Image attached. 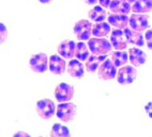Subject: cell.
<instances>
[{
    "mask_svg": "<svg viewBox=\"0 0 152 137\" xmlns=\"http://www.w3.org/2000/svg\"><path fill=\"white\" fill-rule=\"evenodd\" d=\"M129 60H130L132 66L136 68L144 65L147 60V55L139 47H133V48L129 49Z\"/></svg>",
    "mask_w": 152,
    "mask_h": 137,
    "instance_id": "4fadbf2b",
    "label": "cell"
},
{
    "mask_svg": "<svg viewBox=\"0 0 152 137\" xmlns=\"http://www.w3.org/2000/svg\"><path fill=\"white\" fill-rule=\"evenodd\" d=\"M88 47L94 55H106L111 50L110 41L105 38H90L88 40Z\"/></svg>",
    "mask_w": 152,
    "mask_h": 137,
    "instance_id": "6da1fadb",
    "label": "cell"
},
{
    "mask_svg": "<svg viewBox=\"0 0 152 137\" xmlns=\"http://www.w3.org/2000/svg\"><path fill=\"white\" fill-rule=\"evenodd\" d=\"M109 10L112 13H120V15H127L132 10L130 3L126 0H111L109 4Z\"/></svg>",
    "mask_w": 152,
    "mask_h": 137,
    "instance_id": "9a60e30c",
    "label": "cell"
},
{
    "mask_svg": "<svg viewBox=\"0 0 152 137\" xmlns=\"http://www.w3.org/2000/svg\"><path fill=\"white\" fill-rule=\"evenodd\" d=\"M66 72L69 74V76H72V78H82L84 76V73H85V68L84 65L81 63V60H77V58H72L71 61L67 65V70Z\"/></svg>",
    "mask_w": 152,
    "mask_h": 137,
    "instance_id": "2e32d148",
    "label": "cell"
},
{
    "mask_svg": "<svg viewBox=\"0 0 152 137\" xmlns=\"http://www.w3.org/2000/svg\"><path fill=\"white\" fill-rule=\"evenodd\" d=\"M89 47L85 42L81 41L79 43H77V46H76V54L75 56L77 57V60H81V61H85L88 60L89 55Z\"/></svg>",
    "mask_w": 152,
    "mask_h": 137,
    "instance_id": "cb8c5ba5",
    "label": "cell"
},
{
    "mask_svg": "<svg viewBox=\"0 0 152 137\" xmlns=\"http://www.w3.org/2000/svg\"><path fill=\"white\" fill-rule=\"evenodd\" d=\"M116 78L121 85H129L133 83L137 78L136 68L134 66H124L118 71Z\"/></svg>",
    "mask_w": 152,
    "mask_h": 137,
    "instance_id": "8992f818",
    "label": "cell"
},
{
    "mask_svg": "<svg viewBox=\"0 0 152 137\" xmlns=\"http://www.w3.org/2000/svg\"><path fill=\"white\" fill-rule=\"evenodd\" d=\"M51 1H52V0H39V2H41V3H43V4L50 3Z\"/></svg>",
    "mask_w": 152,
    "mask_h": 137,
    "instance_id": "f546056e",
    "label": "cell"
},
{
    "mask_svg": "<svg viewBox=\"0 0 152 137\" xmlns=\"http://www.w3.org/2000/svg\"><path fill=\"white\" fill-rule=\"evenodd\" d=\"M92 24L88 20H80L75 24L74 33L80 41L89 40L92 35Z\"/></svg>",
    "mask_w": 152,
    "mask_h": 137,
    "instance_id": "5b68a950",
    "label": "cell"
},
{
    "mask_svg": "<svg viewBox=\"0 0 152 137\" xmlns=\"http://www.w3.org/2000/svg\"><path fill=\"white\" fill-rule=\"evenodd\" d=\"M145 40H146V44L150 50H152V29H149L145 33Z\"/></svg>",
    "mask_w": 152,
    "mask_h": 137,
    "instance_id": "484cf974",
    "label": "cell"
},
{
    "mask_svg": "<svg viewBox=\"0 0 152 137\" xmlns=\"http://www.w3.org/2000/svg\"><path fill=\"white\" fill-rule=\"evenodd\" d=\"M36 110L41 119L48 120L56 114L55 103L48 98L40 99L36 105Z\"/></svg>",
    "mask_w": 152,
    "mask_h": 137,
    "instance_id": "3957f363",
    "label": "cell"
},
{
    "mask_svg": "<svg viewBox=\"0 0 152 137\" xmlns=\"http://www.w3.org/2000/svg\"><path fill=\"white\" fill-rule=\"evenodd\" d=\"M98 0H85V2L89 5H93V4H96Z\"/></svg>",
    "mask_w": 152,
    "mask_h": 137,
    "instance_id": "f1b7e54d",
    "label": "cell"
},
{
    "mask_svg": "<svg viewBox=\"0 0 152 137\" xmlns=\"http://www.w3.org/2000/svg\"><path fill=\"white\" fill-rule=\"evenodd\" d=\"M111 61L116 68H121L128 63L129 54L124 50H116L111 52Z\"/></svg>",
    "mask_w": 152,
    "mask_h": 137,
    "instance_id": "44dd1931",
    "label": "cell"
},
{
    "mask_svg": "<svg viewBox=\"0 0 152 137\" xmlns=\"http://www.w3.org/2000/svg\"><path fill=\"white\" fill-rule=\"evenodd\" d=\"M116 74H118L116 67L113 65L111 60H108V58H106L98 68V77L104 81L114 79L116 77Z\"/></svg>",
    "mask_w": 152,
    "mask_h": 137,
    "instance_id": "ba28073f",
    "label": "cell"
},
{
    "mask_svg": "<svg viewBox=\"0 0 152 137\" xmlns=\"http://www.w3.org/2000/svg\"><path fill=\"white\" fill-rule=\"evenodd\" d=\"M124 33L129 44H133L137 47H142L144 45V38L141 32H137L131 28H126L124 29Z\"/></svg>",
    "mask_w": 152,
    "mask_h": 137,
    "instance_id": "5bb4252c",
    "label": "cell"
},
{
    "mask_svg": "<svg viewBox=\"0 0 152 137\" xmlns=\"http://www.w3.org/2000/svg\"><path fill=\"white\" fill-rule=\"evenodd\" d=\"M75 94V88L67 83H60L56 86L54 96L58 102H67L71 101Z\"/></svg>",
    "mask_w": 152,
    "mask_h": 137,
    "instance_id": "52a82bcc",
    "label": "cell"
},
{
    "mask_svg": "<svg viewBox=\"0 0 152 137\" xmlns=\"http://www.w3.org/2000/svg\"><path fill=\"white\" fill-rule=\"evenodd\" d=\"M109 32H110V25L105 22L96 23L92 28L93 36L97 38H103L109 34Z\"/></svg>",
    "mask_w": 152,
    "mask_h": 137,
    "instance_id": "ffe728a7",
    "label": "cell"
},
{
    "mask_svg": "<svg viewBox=\"0 0 152 137\" xmlns=\"http://www.w3.org/2000/svg\"><path fill=\"white\" fill-rule=\"evenodd\" d=\"M50 137H71V132L66 126L55 123L51 128Z\"/></svg>",
    "mask_w": 152,
    "mask_h": 137,
    "instance_id": "603a6c76",
    "label": "cell"
},
{
    "mask_svg": "<svg viewBox=\"0 0 152 137\" xmlns=\"http://www.w3.org/2000/svg\"><path fill=\"white\" fill-rule=\"evenodd\" d=\"M129 26L132 30L137 32H143L148 28V15L143 13H133L129 18Z\"/></svg>",
    "mask_w": 152,
    "mask_h": 137,
    "instance_id": "9c48e42d",
    "label": "cell"
},
{
    "mask_svg": "<svg viewBox=\"0 0 152 137\" xmlns=\"http://www.w3.org/2000/svg\"><path fill=\"white\" fill-rule=\"evenodd\" d=\"M151 10L152 0H136L132 6V11L134 13H146Z\"/></svg>",
    "mask_w": 152,
    "mask_h": 137,
    "instance_id": "d6986e66",
    "label": "cell"
},
{
    "mask_svg": "<svg viewBox=\"0 0 152 137\" xmlns=\"http://www.w3.org/2000/svg\"><path fill=\"white\" fill-rule=\"evenodd\" d=\"M100 3V6H102L103 8H107L109 7V4H110L111 0H98Z\"/></svg>",
    "mask_w": 152,
    "mask_h": 137,
    "instance_id": "83f0119b",
    "label": "cell"
},
{
    "mask_svg": "<svg viewBox=\"0 0 152 137\" xmlns=\"http://www.w3.org/2000/svg\"><path fill=\"white\" fill-rule=\"evenodd\" d=\"M37 137H43V136H37Z\"/></svg>",
    "mask_w": 152,
    "mask_h": 137,
    "instance_id": "1f68e13d",
    "label": "cell"
},
{
    "mask_svg": "<svg viewBox=\"0 0 152 137\" xmlns=\"http://www.w3.org/2000/svg\"><path fill=\"white\" fill-rule=\"evenodd\" d=\"M126 1H127V2H129V3H134V2L135 1H136V0H126Z\"/></svg>",
    "mask_w": 152,
    "mask_h": 137,
    "instance_id": "4dcf8cb0",
    "label": "cell"
},
{
    "mask_svg": "<svg viewBox=\"0 0 152 137\" xmlns=\"http://www.w3.org/2000/svg\"><path fill=\"white\" fill-rule=\"evenodd\" d=\"M66 61L58 54H53L49 57V70L54 75H61L66 70Z\"/></svg>",
    "mask_w": 152,
    "mask_h": 137,
    "instance_id": "8fae6325",
    "label": "cell"
},
{
    "mask_svg": "<svg viewBox=\"0 0 152 137\" xmlns=\"http://www.w3.org/2000/svg\"><path fill=\"white\" fill-rule=\"evenodd\" d=\"M77 115V105L75 103L67 101V102H59L56 107V116L60 121L69 123L75 119Z\"/></svg>",
    "mask_w": 152,
    "mask_h": 137,
    "instance_id": "7a4b0ae2",
    "label": "cell"
},
{
    "mask_svg": "<svg viewBox=\"0 0 152 137\" xmlns=\"http://www.w3.org/2000/svg\"><path fill=\"white\" fill-rule=\"evenodd\" d=\"M29 66H30V68H31L34 73L42 74V73L46 72L47 68H49L48 56L44 52L34 54V55H32L31 58H30Z\"/></svg>",
    "mask_w": 152,
    "mask_h": 137,
    "instance_id": "277c9868",
    "label": "cell"
},
{
    "mask_svg": "<svg viewBox=\"0 0 152 137\" xmlns=\"http://www.w3.org/2000/svg\"><path fill=\"white\" fill-rule=\"evenodd\" d=\"M12 137H31V135L25 131H18L16 133H15V135Z\"/></svg>",
    "mask_w": 152,
    "mask_h": 137,
    "instance_id": "4316f807",
    "label": "cell"
},
{
    "mask_svg": "<svg viewBox=\"0 0 152 137\" xmlns=\"http://www.w3.org/2000/svg\"><path fill=\"white\" fill-rule=\"evenodd\" d=\"M89 18H90L91 21L96 23H101L104 22V20L106 18V13L103 9V7L100 5H96L94 6L90 11H89Z\"/></svg>",
    "mask_w": 152,
    "mask_h": 137,
    "instance_id": "7402d4cb",
    "label": "cell"
},
{
    "mask_svg": "<svg viewBox=\"0 0 152 137\" xmlns=\"http://www.w3.org/2000/svg\"><path fill=\"white\" fill-rule=\"evenodd\" d=\"M110 43L112 47L116 50H124L127 48L128 41L126 39L124 31L120 29H114L110 34Z\"/></svg>",
    "mask_w": 152,
    "mask_h": 137,
    "instance_id": "7c38bea8",
    "label": "cell"
},
{
    "mask_svg": "<svg viewBox=\"0 0 152 137\" xmlns=\"http://www.w3.org/2000/svg\"><path fill=\"white\" fill-rule=\"evenodd\" d=\"M105 60H106V55H94V54H92V55L89 56L88 60H86V65H85L86 71H87L88 73L93 74V73H95L98 68H99L100 65H101Z\"/></svg>",
    "mask_w": 152,
    "mask_h": 137,
    "instance_id": "ac0fdd59",
    "label": "cell"
},
{
    "mask_svg": "<svg viewBox=\"0 0 152 137\" xmlns=\"http://www.w3.org/2000/svg\"><path fill=\"white\" fill-rule=\"evenodd\" d=\"M8 36V31L6 26L3 23H0V44L4 43L7 39Z\"/></svg>",
    "mask_w": 152,
    "mask_h": 137,
    "instance_id": "d4e9b609",
    "label": "cell"
},
{
    "mask_svg": "<svg viewBox=\"0 0 152 137\" xmlns=\"http://www.w3.org/2000/svg\"><path fill=\"white\" fill-rule=\"evenodd\" d=\"M76 42L72 40H64L57 46V52L61 57L72 60L76 54Z\"/></svg>",
    "mask_w": 152,
    "mask_h": 137,
    "instance_id": "30bf717a",
    "label": "cell"
},
{
    "mask_svg": "<svg viewBox=\"0 0 152 137\" xmlns=\"http://www.w3.org/2000/svg\"><path fill=\"white\" fill-rule=\"evenodd\" d=\"M108 24L113 26L115 29L124 30L128 28L129 25V18L127 15H120V13H111L107 18Z\"/></svg>",
    "mask_w": 152,
    "mask_h": 137,
    "instance_id": "e0dca14e",
    "label": "cell"
}]
</instances>
